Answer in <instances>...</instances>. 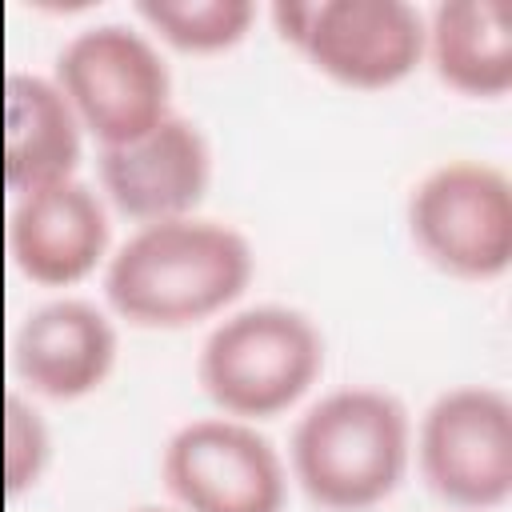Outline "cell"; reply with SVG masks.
<instances>
[{"instance_id": "obj_1", "label": "cell", "mask_w": 512, "mask_h": 512, "mask_svg": "<svg viewBox=\"0 0 512 512\" xmlns=\"http://www.w3.org/2000/svg\"><path fill=\"white\" fill-rule=\"evenodd\" d=\"M252 244L208 216L136 224L104 264L108 304L144 328H184L224 312L252 280Z\"/></svg>"}, {"instance_id": "obj_2", "label": "cell", "mask_w": 512, "mask_h": 512, "mask_svg": "<svg viewBox=\"0 0 512 512\" xmlns=\"http://www.w3.org/2000/svg\"><path fill=\"white\" fill-rule=\"evenodd\" d=\"M412 460V420L400 396L344 384L316 396L292 424L296 484L332 512H364L392 496Z\"/></svg>"}, {"instance_id": "obj_3", "label": "cell", "mask_w": 512, "mask_h": 512, "mask_svg": "<svg viewBox=\"0 0 512 512\" xmlns=\"http://www.w3.org/2000/svg\"><path fill=\"white\" fill-rule=\"evenodd\" d=\"M324 368L316 320L292 304H248L224 312L200 344L196 376L208 400L236 420L292 408Z\"/></svg>"}, {"instance_id": "obj_4", "label": "cell", "mask_w": 512, "mask_h": 512, "mask_svg": "<svg viewBox=\"0 0 512 512\" xmlns=\"http://www.w3.org/2000/svg\"><path fill=\"white\" fill-rule=\"evenodd\" d=\"M52 80L100 148L124 144L172 112L168 60L148 32L124 20L76 28L56 52Z\"/></svg>"}, {"instance_id": "obj_5", "label": "cell", "mask_w": 512, "mask_h": 512, "mask_svg": "<svg viewBox=\"0 0 512 512\" xmlns=\"http://www.w3.org/2000/svg\"><path fill=\"white\" fill-rule=\"evenodd\" d=\"M404 220L416 248L452 276L484 280L512 264V180L492 160L456 156L428 168Z\"/></svg>"}, {"instance_id": "obj_6", "label": "cell", "mask_w": 512, "mask_h": 512, "mask_svg": "<svg viewBox=\"0 0 512 512\" xmlns=\"http://www.w3.org/2000/svg\"><path fill=\"white\" fill-rule=\"evenodd\" d=\"M272 20L320 72L380 88L424 56V12L408 0H276Z\"/></svg>"}, {"instance_id": "obj_7", "label": "cell", "mask_w": 512, "mask_h": 512, "mask_svg": "<svg viewBox=\"0 0 512 512\" xmlns=\"http://www.w3.org/2000/svg\"><path fill=\"white\" fill-rule=\"evenodd\" d=\"M160 476L184 512H284L288 468L276 444L248 420H184L164 452Z\"/></svg>"}, {"instance_id": "obj_8", "label": "cell", "mask_w": 512, "mask_h": 512, "mask_svg": "<svg viewBox=\"0 0 512 512\" xmlns=\"http://www.w3.org/2000/svg\"><path fill=\"white\" fill-rule=\"evenodd\" d=\"M416 460L432 492L464 508L512 492V400L496 384L444 388L420 416Z\"/></svg>"}, {"instance_id": "obj_9", "label": "cell", "mask_w": 512, "mask_h": 512, "mask_svg": "<svg viewBox=\"0 0 512 512\" xmlns=\"http://www.w3.org/2000/svg\"><path fill=\"white\" fill-rule=\"evenodd\" d=\"M100 188L132 220L192 216L212 184V144L196 120L168 112L148 132L100 148Z\"/></svg>"}, {"instance_id": "obj_10", "label": "cell", "mask_w": 512, "mask_h": 512, "mask_svg": "<svg viewBox=\"0 0 512 512\" xmlns=\"http://www.w3.org/2000/svg\"><path fill=\"white\" fill-rule=\"evenodd\" d=\"M108 204L92 184L64 176L12 192L4 240L12 264L36 284H76L108 256Z\"/></svg>"}, {"instance_id": "obj_11", "label": "cell", "mask_w": 512, "mask_h": 512, "mask_svg": "<svg viewBox=\"0 0 512 512\" xmlns=\"http://www.w3.org/2000/svg\"><path fill=\"white\" fill-rule=\"evenodd\" d=\"M116 352V324L104 308L80 296L44 300L12 332L16 376L52 400H76L100 388L116 364Z\"/></svg>"}, {"instance_id": "obj_12", "label": "cell", "mask_w": 512, "mask_h": 512, "mask_svg": "<svg viewBox=\"0 0 512 512\" xmlns=\"http://www.w3.org/2000/svg\"><path fill=\"white\" fill-rule=\"evenodd\" d=\"M80 120L52 76L12 68L4 76V184L8 192L76 176Z\"/></svg>"}, {"instance_id": "obj_13", "label": "cell", "mask_w": 512, "mask_h": 512, "mask_svg": "<svg viewBox=\"0 0 512 512\" xmlns=\"http://www.w3.org/2000/svg\"><path fill=\"white\" fill-rule=\"evenodd\" d=\"M424 52L452 88L500 96L512 84V0H436Z\"/></svg>"}, {"instance_id": "obj_14", "label": "cell", "mask_w": 512, "mask_h": 512, "mask_svg": "<svg viewBox=\"0 0 512 512\" xmlns=\"http://www.w3.org/2000/svg\"><path fill=\"white\" fill-rule=\"evenodd\" d=\"M136 12L164 40L192 52L236 44L256 16L252 0H140Z\"/></svg>"}, {"instance_id": "obj_15", "label": "cell", "mask_w": 512, "mask_h": 512, "mask_svg": "<svg viewBox=\"0 0 512 512\" xmlns=\"http://www.w3.org/2000/svg\"><path fill=\"white\" fill-rule=\"evenodd\" d=\"M52 452L48 424L32 400H24L16 388L4 392V484L8 492H20L36 484Z\"/></svg>"}, {"instance_id": "obj_16", "label": "cell", "mask_w": 512, "mask_h": 512, "mask_svg": "<svg viewBox=\"0 0 512 512\" xmlns=\"http://www.w3.org/2000/svg\"><path fill=\"white\" fill-rule=\"evenodd\" d=\"M128 512H172V508H156V504H140V508H128Z\"/></svg>"}]
</instances>
